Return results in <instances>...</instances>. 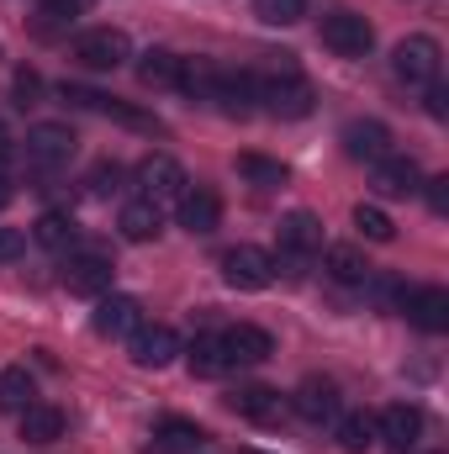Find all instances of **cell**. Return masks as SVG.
Returning a JSON list of instances; mask_svg holds the SVG:
<instances>
[{"instance_id":"cell-1","label":"cell","mask_w":449,"mask_h":454,"mask_svg":"<svg viewBox=\"0 0 449 454\" xmlns=\"http://www.w3.org/2000/svg\"><path fill=\"white\" fill-rule=\"evenodd\" d=\"M439 69H445V53H439L434 37H402L397 53H391V74H397L402 85H413V90L439 85Z\"/></svg>"},{"instance_id":"cell-2","label":"cell","mask_w":449,"mask_h":454,"mask_svg":"<svg viewBox=\"0 0 449 454\" xmlns=\"http://www.w3.org/2000/svg\"><path fill=\"white\" fill-rule=\"evenodd\" d=\"M138 201H154V207H175L180 201V191L191 185L185 180V169L169 159V153H148L143 164H138Z\"/></svg>"},{"instance_id":"cell-3","label":"cell","mask_w":449,"mask_h":454,"mask_svg":"<svg viewBox=\"0 0 449 454\" xmlns=\"http://www.w3.org/2000/svg\"><path fill=\"white\" fill-rule=\"evenodd\" d=\"M312 85L302 80V74H275V80H259V106L270 116H280V121H302V116H312Z\"/></svg>"},{"instance_id":"cell-4","label":"cell","mask_w":449,"mask_h":454,"mask_svg":"<svg viewBox=\"0 0 449 454\" xmlns=\"http://www.w3.org/2000/svg\"><path fill=\"white\" fill-rule=\"evenodd\" d=\"M59 96H64L69 106H80V112L112 116V121H122V127H132V132H159V116L138 112V106H127V101H116V96H106V90H91V85H64Z\"/></svg>"},{"instance_id":"cell-5","label":"cell","mask_w":449,"mask_h":454,"mask_svg":"<svg viewBox=\"0 0 449 454\" xmlns=\"http://www.w3.org/2000/svg\"><path fill=\"white\" fill-rule=\"evenodd\" d=\"M397 307L423 333H445L449 328V291L445 286H397Z\"/></svg>"},{"instance_id":"cell-6","label":"cell","mask_w":449,"mask_h":454,"mask_svg":"<svg viewBox=\"0 0 449 454\" xmlns=\"http://www.w3.org/2000/svg\"><path fill=\"white\" fill-rule=\"evenodd\" d=\"M323 48H334L338 59H365L375 48V27L359 11H328L323 16Z\"/></svg>"},{"instance_id":"cell-7","label":"cell","mask_w":449,"mask_h":454,"mask_svg":"<svg viewBox=\"0 0 449 454\" xmlns=\"http://www.w3.org/2000/svg\"><path fill=\"white\" fill-rule=\"evenodd\" d=\"M75 132L64 127V121H37L32 132H27V164L32 169H64L69 159H75Z\"/></svg>"},{"instance_id":"cell-8","label":"cell","mask_w":449,"mask_h":454,"mask_svg":"<svg viewBox=\"0 0 449 454\" xmlns=\"http://www.w3.org/2000/svg\"><path fill=\"white\" fill-rule=\"evenodd\" d=\"M223 280L238 286V291H264L275 280V259L264 248H254V243H238V248L223 254Z\"/></svg>"},{"instance_id":"cell-9","label":"cell","mask_w":449,"mask_h":454,"mask_svg":"<svg viewBox=\"0 0 449 454\" xmlns=\"http://www.w3.org/2000/svg\"><path fill=\"white\" fill-rule=\"evenodd\" d=\"M75 59H80L85 69H116V64L132 59V43H127V32H116V27H91V32L75 37Z\"/></svg>"},{"instance_id":"cell-10","label":"cell","mask_w":449,"mask_h":454,"mask_svg":"<svg viewBox=\"0 0 449 454\" xmlns=\"http://www.w3.org/2000/svg\"><path fill=\"white\" fill-rule=\"evenodd\" d=\"M112 275H116L112 259H101V254H69L59 280H64V291H69V296H91V301H96V296H106V291H112Z\"/></svg>"},{"instance_id":"cell-11","label":"cell","mask_w":449,"mask_h":454,"mask_svg":"<svg viewBox=\"0 0 449 454\" xmlns=\"http://www.w3.org/2000/svg\"><path fill=\"white\" fill-rule=\"evenodd\" d=\"M138 323H143V307L132 301V296H96V312H91V328L101 333V339H132L138 333Z\"/></svg>"},{"instance_id":"cell-12","label":"cell","mask_w":449,"mask_h":454,"mask_svg":"<svg viewBox=\"0 0 449 454\" xmlns=\"http://www.w3.org/2000/svg\"><path fill=\"white\" fill-rule=\"evenodd\" d=\"M127 348H132V364L164 370V364L180 354V339H175V328H164V323H138V333L127 339Z\"/></svg>"},{"instance_id":"cell-13","label":"cell","mask_w":449,"mask_h":454,"mask_svg":"<svg viewBox=\"0 0 449 454\" xmlns=\"http://www.w3.org/2000/svg\"><path fill=\"white\" fill-rule=\"evenodd\" d=\"M375 434H381L391 450H413V444L423 439V407H413V402H391V407L375 418Z\"/></svg>"},{"instance_id":"cell-14","label":"cell","mask_w":449,"mask_h":454,"mask_svg":"<svg viewBox=\"0 0 449 454\" xmlns=\"http://www.w3.org/2000/svg\"><path fill=\"white\" fill-rule=\"evenodd\" d=\"M175 217H180L185 232H212V227L223 223V201H217V191H207V185H185L180 201H175Z\"/></svg>"},{"instance_id":"cell-15","label":"cell","mask_w":449,"mask_h":454,"mask_svg":"<svg viewBox=\"0 0 449 454\" xmlns=\"http://www.w3.org/2000/svg\"><path fill=\"white\" fill-rule=\"evenodd\" d=\"M275 238H280V254L307 259V254H318V248H323V223H318L312 212H286L280 227H275Z\"/></svg>"},{"instance_id":"cell-16","label":"cell","mask_w":449,"mask_h":454,"mask_svg":"<svg viewBox=\"0 0 449 454\" xmlns=\"http://www.w3.org/2000/svg\"><path fill=\"white\" fill-rule=\"evenodd\" d=\"M291 407H296L307 423H334L338 418V386L334 380H323V375H307V380L296 386Z\"/></svg>"},{"instance_id":"cell-17","label":"cell","mask_w":449,"mask_h":454,"mask_svg":"<svg viewBox=\"0 0 449 454\" xmlns=\"http://www.w3.org/2000/svg\"><path fill=\"white\" fill-rule=\"evenodd\" d=\"M201 450H207V434L185 418H164L148 439V454H201Z\"/></svg>"},{"instance_id":"cell-18","label":"cell","mask_w":449,"mask_h":454,"mask_svg":"<svg viewBox=\"0 0 449 454\" xmlns=\"http://www.w3.org/2000/svg\"><path fill=\"white\" fill-rule=\"evenodd\" d=\"M207 101H217V112H227V116H248L259 106V80L254 74H217Z\"/></svg>"},{"instance_id":"cell-19","label":"cell","mask_w":449,"mask_h":454,"mask_svg":"<svg viewBox=\"0 0 449 454\" xmlns=\"http://www.w3.org/2000/svg\"><path fill=\"white\" fill-rule=\"evenodd\" d=\"M343 148H349V159L381 164V159L391 153V132H386L381 121H349V127H343Z\"/></svg>"},{"instance_id":"cell-20","label":"cell","mask_w":449,"mask_h":454,"mask_svg":"<svg viewBox=\"0 0 449 454\" xmlns=\"http://www.w3.org/2000/svg\"><path fill=\"white\" fill-rule=\"evenodd\" d=\"M375 191H381V196H418V191H423V175H418L413 159L386 153V159L375 164Z\"/></svg>"},{"instance_id":"cell-21","label":"cell","mask_w":449,"mask_h":454,"mask_svg":"<svg viewBox=\"0 0 449 454\" xmlns=\"http://www.w3.org/2000/svg\"><path fill=\"white\" fill-rule=\"evenodd\" d=\"M223 348H227L232 364H259V359L275 354V339H270L264 328H254V323H238V328H227L223 333Z\"/></svg>"},{"instance_id":"cell-22","label":"cell","mask_w":449,"mask_h":454,"mask_svg":"<svg viewBox=\"0 0 449 454\" xmlns=\"http://www.w3.org/2000/svg\"><path fill=\"white\" fill-rule=\"evenodd\" d=\"M227 407H232L238 418H248V423H275V418L286 412L280 391H270V386H243V391L227 396Z\"/></svg>"},{"instance_id":"cell-23","label":"cell","mask_w":449,"mask_h":454,"mask_svg":"<svg viewBox=\"0 0 449 454\" xmlns=\"http://www.w3.org/2000/svg\"><path fill=\"white\" fill-rule=\"evenodd\" d=\"M116 227H122L127 243H154V238L164 232V207H154V201H127L122 217H116Z\"/></svg>"},{"instance_id":"cell-24","label":"cell","mask_w":449,"mask_h":454,"mask_svg":"<svg viewBox=\"0 0 449 454\" xmlns=\"http://www.w3.org/2000/svg\"><path fill=\"white\" fill-rule=\"evenodd\" d=\"M138 80H143L148 90H180V53L148 48V53L138 59Z\"/></svg>"},{"instance_id":"cell-25","label":"cell","mask_w":449,"mask_h":454,"mask_svg":"<svg viewBox=\"0 0 449 454\" xmlns=\"http://www.w3.org/2000/svg\"><path fill=\"white\" fill-rule=\"evenodd\" d=\"M338 428H334V439H338V450L343 454H370L375 450V418L370 412H349V418H334Z\"/></svg>"},{"instance_id":"cell-26","label":"cell","mask_w":449,"mask_h":454,"mask_svg":"<svg viewBox=\"0 0 449 454\" xmlns=\"http://www.w3.org/2000/svg\"><path fill=\"white\" fill-rule=\"evenodd\" d=\"M227 370H232V359H227V348H223V333H201V339L191 343V375L217 380Z\"/></svg>"},{"instance_id":"cell-27","label":"cell","mask_w":449,"mask_h":454,"mask_svg":"<svg viewBox=\"0 0 449 454\" xmlns=\"http://www.w3.org/2000/svg\"><path fill=\"white\" fill-rule=\"evenodd\" d=\"M21 439H27V444H53V439H64V412L32 402V407L21 412Z\"/></svg>"},{"instance_id":"cell-28","label":"cell","mask_w":449,"mask_h":454,"mask_svg":"<svg viewBox=\"0 0 449 454\" xmlns=\"http://www.w3.org/2000/svg\"><path fill=\"white\" fill-rule=\"evenodd\" d=\"M32 238H37L43 248L64 254V248H75V243H80V223H75L69 212H43V217H37V227H32Z\"/></svg>"},{"instance_id":"cell-29","label":"cell","mask_w":449,"mask_h":454,"mask_svg":"<svg viewBox=\"0 0 449 454\" xmlns=\"http://www.w3.org/2000/svg\"><path fill=\"white\" fill-rule=\"evenodd\" d=\"M328 275L338 286H370V264H365V254L354 243H334L328 248Z\"/></svg>"},{"instance_id":"cell-30","label":"cell","mask_w":449,"mask_h":454,"mask_svg":"<svg viewBox=\"0 0 449 454\" xmlns=\"http://www.w3.org/2000/svg\"><path fill=\"white\" fill-rule=\"evenodd\" d=\"M32 407V375L21 364L0 370V412H27Z\"/></svg>"},{"instance_id":"cell-31","label":"cell","mask_w":449,"mask_h":454,"mask_svg":"<svg viewBox=\"0 0 449 454\" xmlns=\"http://www.w3.org/2000/svg\"><path fill=\"white\" fill-rule=\"evenodd\" d=\"M354 227H359V238H370V243H391V238H397V223H391L381 207H370V201L354 207Z\"/></svg>"},{"instance_id":"cell-32","label":"cell","mask_w":449,"mask_h":454,"mask_svg":"<svg viewBox=\"0 0 449 454\" xmlns=\"http://www.w3.org/2000/svg\"><path fill=\"white\" fill-rule=\"evenodd\" d=\"M238 175L254 185H286V164L280 159H259V153H238Z\"/></svg>"},{"instance_id":"cell-33","label":"cell","mask_w":449,"mask_h":454,"mask_svg":"<svg viewBox=\"0 0 449 454\" xmlns=\"http://www.w3.org/2000/svg\"><path fill=\"white\" fill-rule=\"evenodd\" d=\"M254 16L264 27H291V21H302V0H254Z\"/></svg>"},{"instance_id":"cell-34","label":"cell","mask_w":449,"mask_h":454,"mask_svg":"<svg viewBox=\"0 0 449 454\" xmlns=\"http://www.w3.org/2000/svg\"><path fill=\"white\" fill-rule=\"evenodd\" d=\"M85 5H91V0H43V21H37V32L69 27L75 16H85Z\"/></svg>"},{"instance_id":"cell-35","label":"cell","mask_w":449,"mask_h":454,"mask_svg":"<svg viewBox=\"0 0 449 454\" xmlns=\"http://www.w3.org/2000/svg\"><path fill=\"white\" fill-rule=\"evenodd\" d=\"M11 96H16V106H21V112H27V106H37V96H43V74H37V69H16Z\"/></svg>"},{"instance_id":"cell-36","label":"cell","mask_w":449,"mask_h":454,"mask_svg":"<svg viewBox=\"0 0 449 454\" xmlns=\"http://www.w3.org/2000/svg\"><path fill=\"white\" fill-rule=\"evenodd\" d=\"M21 248H27V238H21L16 227H0V264H11Z\"/></svg>"},{"instance_id":"cell-37","label":"cell","mask_w":449,"mask_h":454,"mask_svg":"<svg viewBox=\"0 0 449 454\" xmlns=\"http://www.w3.org/2000/svg\"><path fill=\"white\" fill-rule=\"evenodd\" d=\"M116 180H122V169H116V164H101V169L91 175V191H96V196H106V191H116Z\"/></svg>"},{"instance_id":"cell-38","label":"cell","mask_w":449,"mask_h":454,"mask_svg":"<svg viewBox=\"0 0 449 454\" xmlns=\"http://www.w3.org/2000/svg\"><path fill=\"white\" fill-rule=\"evenodd\" d=\"M429 207H434L439 217L449 212V180H429Z\"/></svg>"},{"instance_id":"cell-39","label":"cell","mask_w":449,"mask_h":454,"mask_svg":"<svg viewBox=\"0 0 449 454\" xmlns=\"http://www.w3.org/2000/svg\"><path fill=\"white\" fill-rule=\"evenodd\" d=\"M429 116H434V121H445L449 116V96L439 90V85H429Z\"/></svg>"},{"instance_id":"cell-40","label":"cell","mask_w":449,"mask_h":454,"mask_svg":"<svg viewBox=\"0 0 449 454\" xmlns=\"http://www.w3.org/2000/svg\"><path fill=\"white\" fill-rule=\"evenodd\" d=\"M5 207H11V180L0 175V212H5Z\"/></svg>"},{"instance_id":"cell-41","label":"cell","mask_w":449,"mask_h":454,"mask_svg":"<svg viewBox=\"0 0 449 454\" xmlns=\"http://www.w3.org/2000/svg\"><path fill=\"white\" fill-rule=\"evenodd\" d=\"M11 153V132H5V121H0V159Z\"/></svg>"},{"instance_id":"cell-42","label":"cell","mask_w":449,"mask_h":454,"mask_svg":"<svg viewBox=\"0 0 449 454\" xmlns=\"http://www.w3.org/2000/svg\"><path fill=\"white\" fill-rule=\"evenodd\" d=\"M243 454H264V450H243Z\"/></svg>"}]
</instances>
